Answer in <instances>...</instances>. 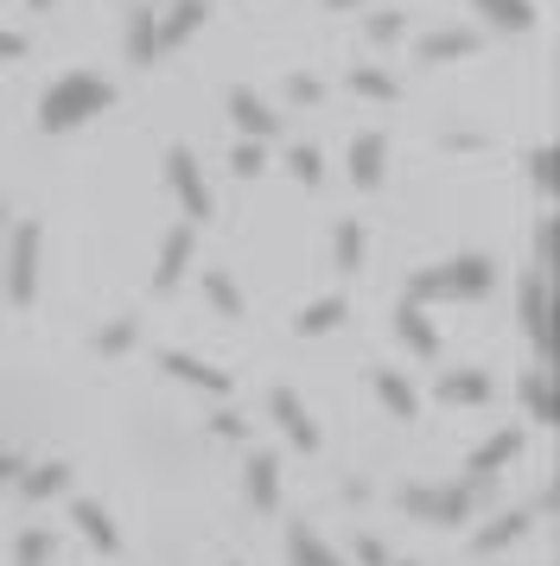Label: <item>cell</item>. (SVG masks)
Listing matches in <instances>:
<instances>
[{"label":"cell","instance_id":"obj_1","mask_svg":"<svg viewBox=\"0 0 560 566\" xmlns=\"http://www.w3.org/2000/svg\"><path fill=\"white\" fill-rule=\"evenodd\" d=\"M115 103V83L90 77V71H71V77H58L39 96V134H71L83 128L90 115H102V108Z\"/></svg>","mask_w":560,"mask_h":566},{"label":"cell","instance_id":"obj_2","mask_svg":"<svg viewBox=\"0 0 560 566\" xmlns=\"http://www.w3.org/2000/svg\"><path fill=\"white\" fill-rule=\"evenodd\" d=\"M497 286V268L490 255H453L439 268H421L407 281V306H433V300H484Z\"/></svg>","mask_w":560,"mask_h":566},{"label":"cell","instance_id":"obj_3","mask_svg":"<svg viewBox=\"0 0 560 566\" xmlns=\"http://www.w3.org/2000/svg\"><path fill=\"white\" fill-rule=\"evenodd\" d=\"M402 510L414 515V522H433V528H458L465 515L478 510V490L471 484H439V490L414 484V490H402Z\"/></svg>","mask_w":560,"mask_h":566},{"label":"cell","instance_id":"obj_4","mask_svg":"<svg viewBox=\"0 0 560 566\" xmlns=\"http://www.w3.org/2000/svg\"><path fill=\"white\" fill-rule=\"evenodd\" d=\"M39 249H45L39 223H13V249H7V300L13 306L39 300Z\"/></svg>","mask_w":560,"mask_h":566},{"label":"cell","instance_id":"obj_5","mask_svg":"<svg viewBox=\"0 0 560 566\" xmlns=\"http://www.w3.org/2000/svg\"><path fill=\"white\" fill-rule=\"evenodd\" d=\"M166 185H173L178 210H185L191 223H204V217H210V185H204L198 154H191V147H166Z\"/></svg>","mask_w":560,"mask_h":566},{"label":"cell","instance_id":"obj_6","mask_svg":"<svg viewBox=\"0 0 560 566\" xmlns=\"http://www.w3.org/2000/svg\"><path fill=\"white\" fill-rule=\"evenodd\" d=\"M522 439H529L522 427H504V433H490V439L478 446V452L465 459V484H471V490L484 496V490L497 484V471H504V464H516V459H522Z\"/></svg>","mask_w":560,"mask_h":566},{"label":"cell","instance_id":"obj_7","mask_svg":"<svg viewBox=\"0 0 560 566\" xmlns=\"http://www.w3.org/2000/svg\"><path fill=\"white\" fill-rule=\"evenodd\" d=\"M204 20H210V0H173V7L153 20V57H173L178 45L204 27Z\"/></svg>","mask_w":560,"mask_h":566},{"label":"cell","instance_id":"obj_8","mask_svg":"<svg viewBox=\"0 0 560 566\" xmlns=\"http://www.w3.org/2000/svg\"><path fill=\"white\" fill-rule=\"evenodd\" d=\"M516 318H522V337L541 350L548 344V268H529L516 281Z\"/></svg>","mask_w":560,"mask_h":566},{"label":"cell","instance_id":"obj_9","mask_svg":"<svg viewBox=\"0 0 560 566\" xmlns=\"http://www.w3.org/2000/svg\"><path fill=\"white\" fill-rule=\"evenodd\" d=\"M191 249H198L191 223H185V230H166V242H159V261H153V293H173V286L185 281V268H191Z\"/></svg>","mask_w":560,"mask_h":566},{"label":"cell","instance_id":"obj_10","mask_svg":"<svg viewBox=\"0 0 560 566\" xmlns=\"http://www.w3.org/2000/svg\"><path fill=\"white\" fill-rule=\"evenodd\" d=\"M229 115H236V128H242V140H274V134H280V115H274L268 103H261L255 90H242V83L229 90Z\"/></svg>","mask_w":560,"mask_h":566},{"label":"cell","instance_id":"obj_11","mask_svg":"<svg viewBox=\"0 0 560 566\" xmlns=\"http://www.w3.org/2000/svg\"><path fill=\"white\" fill-rule=\"evenodd\" d=\"M268 408H274L280 433L293 439L300 452H319V427H312V413H305V401L293 395V388H274V395H268Z\"/></svg>","mask_w":560,"mask_h":566},{"label":"cell","instance_id":"obj_12","mask_svg":"<svg viewBox=\"0 0 560 566\" xmlns=\"http://www.w3.org/2000/svg\"><path fill=\"white\" fill-rule=\"evenodd\" d=\"M71 522L83 528V541H90V547H102V554H122V528H115V515L102 510L96 496H76Z\"/></svg>","mask_w":560,"mask_h":566},{"label":"cell","instance_id":"obj_13","mask_svg":"<svg viewBox=\"0 0 560 566\" xmlns=\"http://www.w3.org/2000/svg\"><path fill=\"white\" fill-rule=\"evenodd\" d=\"M159 369H173L178 382L204 388V395H229V376H224V369H217V363H204V357H191V350H159Z\"/></svg>","mask_w":560,"mask_h":566},{"label":"cell","instance_id":"obj_14","mask_svg":"<svg viewBox=\"0 0 560 566\" xmlns=\"http://www.w3.org/2000/svg\"><path fill=\"white\" fill-rule=\"evenodd\" d=\"M382 159H388V134H356L351 140V185L356 191H376L382 185Z\"/></svg>","mask_w":560,"mask_h":566},{"label":"cell","instance_id":"obj_15","mask_svg":"<svg viewBox=\"0 0 560 566\" xmlns=\"http://www.w3.org/2000/svg\"><path fill=\"white\" fill-rule=\"evenodd\" d=\"M395 337H402L407 350H414V357L421 363H433L439 357V332H433V318H427V306H395Z\"/></svg>","mask_w":560,"mask_h":566},{"label":"cell","instance_id":"obj_16","mask_svg":"<svg viewBox=\"0 0 560 566\" xmlns=\"http://www.w3.org/2000/svg\"><path fill=\"white\" fill-rule=\"evenodd\" d=\"M490 395H497V382L484 369H446L439 376V401H453V408H484Z\"/></svg>","mask_w":560,"mask_h":566},{"label":"cell","instance_id":"obj_17","mask_svg":"<svg viewBox=\"0 0 560 566\" xmlns=\"http://www.w3.org/2000/svg\"><path fill=\"white\" fill-rule=\"evenodd\" d=\"M242 490H249V503L261 515H274L280 510V459L274 452H255L249 459V478H242Z\"/></svg>","mask_w":560,"mask_h":566},{"label":"cell","instance_id":"obj_18","mask_svg":"<svg viewBox=\"0 0 560 566\" xmlns=\"http://www.w3.org/2000/svg\"><path fill=\"white\" fill-rule=\"evenodd\" d=\"M344 293H325V300H305L300 312H293V332L300 337H325V332H338V325H344Z\"/></svg>","mask_w":560,"mask_h":566},{"label":"cell","instance_id":"obj_19","mask_svg":"<svg viewBox=\"0 0 560 566\" xmlns=\"http://www.w3.org/2000/svg\"><path fill=\"white\" fill-rule=\"evenodd\" d=\"M471 52H478V32H465V27H446V32L421 39V64H453V57H471Z\"/></svg>","mask_w":560,"mask_h":566},{"label":"cell","instance_id":"obj_20","mask_svg":"<svg viewBox=\"0 0 560 566\" xmlns=\"http://www.w3.org/2000/svg\"><path fill=\"white\" fill-rule=\"evenodd\" d=\"M376 401L395 413V420H414V413H421V395H414V382H407L402 369H376Z\"/></svg>","mask_w":560,"mask_h":566},{"label":"cell","instance_id":"obj_21","mask_svg":"<svg viewBox=\"0 0 560 566\" xmlns=\"http://www.w3.org/2000/svg\"><path fill=\"white\" fill-rule=\"evenodd\" d=\"M529 522H535V510H509V515H497L490 528H478V535H471V547H478V554H497V547H509V541L529 535Z\"/></svg>","mask_w":560,"mask_h":566},{"label":"cell","instance_id":"obj_22","mask_svg":"<svg viewBox=\"0 0 560 566\" xmlns=\"http://www.w3.org/2000/svg\"><path fill=\"white\" fill-rule=\"evenodd\" d=\"M20 490H25V503H45V496H58V490H71V464L64 459L32 464V471L20 478Z\"/></svg>","mask_w":560,"mask_h":566},{"label":"cell","instance_id":"obj_23","mask_svg":"<svg viewBox=\"0 0 560 566\" xmlns=\"http://www.w3.org/2000/svg\"><path fill=\"white\" fill-rule=\"evenodd\" d=\"M287 554H293V566H344L325 541L305 528V522H293V528H287Z\"/></svg>","mask_w":560,"mask_h":566},{"label":"cell","instance_id":"obj_24","mask_svg":"<svg viewBox=\"0 0 560 566\" xmlns=\"http://www.w3.org/2000/svg\"><path fill=\"white\" fill-rule=\"evenodd\" d=\"M363 255H370V235H363V223H338V235H331V261H338V274H356V268H363Z\"/></svg>","mask_w":560,"mask_h":566},{"label":"cell","instance_id":"obj_25","mask_svg":"<svg viewBox=\"0 0 560 566\" xmlns=\"http://www.w3.org/2000/svg\"><path fill=\"white\" fill-rule=\"evenodd\" d=\"M478 13L490 20V27H504V32H529L535 27V0H478Z\"/></svg>","mask_w":560,"mask_h":566},{"label":"cell","instance_id":"obj_26","mask_svg":"<svg viewBox=\"0 0 560 566\" xmlns=\"http://www.w3.org/2000/svg\"><path fill=\"white\" fill-rule=\"evenodd\" d=\"M351 90H356V96H370V103H395V96H402V83L388 77V71H376V64H356Z\"/></svg>","mask_w":560,"mask_h":566},{"label":"cell","instance_id":"obj_27","mask_svg":"<svg viewBox=\"0 0 560 566\" xmlns=\"http://www.w3.org/2000/svg\"><path fill=\"white\" fill-rule=\"evenodd\" d=\"M516 395H522V408H529L535 427H548V420H554V401H548V376H541V369H529V376L516 382Z\"/></svg>","mask_w":560,"mask_h":566},{"label":"cell","instance_id":"obj_28","mask_svg":"<svg viewBox=\"0 0 560 566\" xmlns=\"http://www.w3.org/2000/svg\"><path fill=\"white\" fill-rule=\"evenodd\" d=\"M153 7H134V20H127V57L134 64H153Z\"/></svg>","mask_w":560,"mask_h":566},{"label":"cell","instance_id":"obj_29","mask_svg":"<svg viewBox=\"0 0 560 566\" xmlns=\"http://www.w3.org/2000/svg\"><path fill=\"white\" fill-rule=\"evenodd\" d=\"M204 293H210V306L224 312V318H242V293H236V281H229V274L204 268Z\"/></svg>","mask_w":560,"mask_h":566},{"label":"cell","instance_id":"obj_30","mask_svg":"<svg viewBox=\"0 0 560 566\" xmlns=\"http://www.w3.org/2000/svg\"><path fill=\"white\" fill-rule=\"evenodd\" d=\"M287 172H293L300 185H319V179H325V154H319L312 140H300V147L287 154Z\"/></svg>","mask_w":560,"mask_h":566},{"label":"cell","instance_id":"obj_31","mask_svg":"<svg viewBox=\"0 0 560 566\" xmlns=\"http://www.w3.org/2000/svg\"><path fill=\"white\" fill-rule=\"evenodd\" d=\"M13 566H51V535L45 528H25V535L13 541Z\"/></svg>","mask_w":560,"mask_h":566},{"label":"cell","instance_id":"obj_32","mask_svg":"<svg viewBox=\"0 0 560 566\" xmlns=\"http://www.w3.org/2000/svg\"><path fill=\"white\" fill-rule=\"evenodd\" d=\"M134 337H141V318H115L108 332H96V350L102 357H122V350H134Z\"/></svg>","mask_w":560,"mask_h":566},{"label":"cell","instance_id":"obj_33","mask_svg":"<svg viewBox=\"0 0 560 566\" xmlns=\"http://www.w3.org/2000/svg\"><path fill=\"white\" fill-rule=\"evenodd\" d=\"M268 166V147L261 140H236V154H229V172H242V179H255Z\"/></svg>","mask_w":560,"mask_h":566},{"label":"cell","instance_id":"obj_34","mask_svg":"<svg viewBox=\"0 0 560 566\" xmlns=\"http://www.w3.org/2000/svg\"><path fill=\"white\" fill-rule=\"evenodd\" d=\"M529 179L541 185V191H554V147H535L529 154Z\"/></svg>","mask_w":560,"mask_h":566},{"label":"cell","instance_id":"obj_35","mask_svg":"<svg viewBox=\"0 0 560 566\" xmlns=\"http://www.w3.org/2000/svg\"><path fill=\"white\" fill-rule=\"evenodd\" d=\"M370 39H376V45H395V39H402V13H376V20H370Z\"/></svg>","mask_w":560,"mask_h":566},{"label":"cell","instance_id":"obj_36","mask_svg":"<svg viewBox=\"0 0 560 566\" xmlns=\"http://www.w3.org/2000/svg\"><path fill=\"white\" fill-rule=\"evenodd\" d=\"M287 96H293V103H319V96H325V83H319V77H287Z\"/></svg>","mask_w":560,"mask_h":566},{"label":"cell","instance_id":"obj_37","mask_svg":"<svg viewBox=\"0 0 560 566\" xmlns=\"http://www.w3.org/2000/svg\"><path fill=\"white\" fill-rule=\"evenodd\" d=\"M210 427H217V439H242V433H249V427H242V413H236V408H224L217 420H210Z\"/></svg>","mask_w":560,"mask_h":566},{"label":"cell","instance_id":"obj_38","mask_svg":"<svg viewBox=\"0 0 560 566\" xmlns=\"http://www.w3.org/2000/svg\"><path fill=\"white\" fill-rule=\"evenodd\" d=\"M356 560H363V566H388V554H382L376 535H356Z\"/></svg>","mask_w":560,"mask_h":566},{"label":"cell","instance_id":"obj_39","mask_svg":"<svg viewBox=\"0 0 560 566\" xmlns=\"http://www.w3.org/2000/svg\"><path fill=\"white\" fill-rule=\"evenodd\" d=\"M13 57H25V32H7V27H0V64H13Z\"/></svg>","mask_w":560,"mask_h":566},{"label":"cell","instance_id":"obj_40","mask_svg":"<svg viewBox=\"0 0 560 566\" xmlns=\"http://www.w3.org/2000/svg\"><path fill=\"white\" fill-rule=\"evenodd\" d=\"M25 464H20V452H0V484H7V478H20Z\"/></svg>","mask_w":560,"mask_h":566},{"label":"cell","instance_id":"obj_41","mask_svg":"<svg viewBox=\"0 0 560 566\" xmlns=\"http://www.w3.org/2000/svg\"><path fill=\"white\" fill-rule=\"evenodd\" d=\"M325 7H331V13H351L356 0H325Z\"/></svg>","mask_w":560,"mask_h":566},{"label":"cell","instance_id":"obj_42","mask_svg":"<svg viewBox=\"0 0 560 566\" xmlns=\"http://www.w3.org/2000/svg\"><path fill=\"white\" fill-rule=\"evenodd\" d=\"M45 7H51V0H32V13H45Z\"/></svg>","mask_w":560,"mask_h":566},{"label":"cell","instance_id":"obj_43","mask_svg":"<svg viewBox=\"0 0 560 566\" xmlns=\"http://www.w3.org/2000/svg\"><path fill=\"white\" fill-rule=\"evenodd\" d=\"M0 223H7V205H0Z\"/></svg>","mask_w":560,"mask_h":566},{"label":"cell","instance_id":"obj_44","mask_svg":"<svg viewBox=\"0 0 560 566\" xmlns=\"http://www.w3.org/2000/svg\"><path fill=\"white\" fill-rule=\"evenodd\" d=\"M407 566H414V560H407Z\"/></svg>","mask_w":560,"mask_h":566}]
</instances>
